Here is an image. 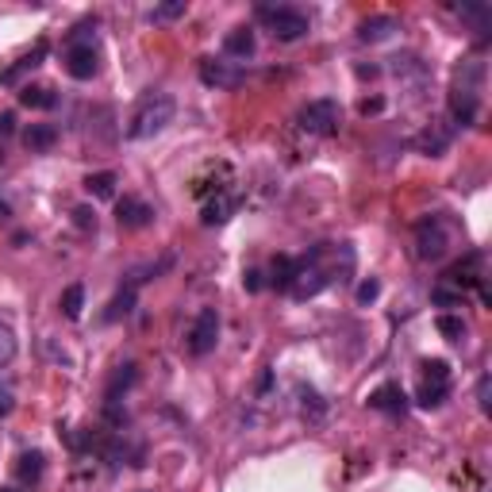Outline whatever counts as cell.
<instances>
[{
    "instance_id": "cell-1",
    "label": "cell",
    "mask_w": 492,
    "mask_h": 492,
    "mask_svg": "<svg viewBox=\"0 0 492 492\" xmlns=\"http://www.w3.org/2000/svg\"><path fill=\"white\" fill-rule=\"evenodd\" d=\"M481 89H485V62L470 55L458 62L454 89H450V120L458 127H473L481 115Z\"/></svg>"
},
{
    "instance_id": "cell-2",
    "label": "cell",
    "mask_w": 492,
    "mask_h": 492,
    "mask_svg": "<svg viewBox=\"0 0 492 492\" xmlns=\"http://www.w3.org/2000/svg\"><path fill=\"white\" fill-rule=\"evenodd\" d=\"M174 115H177V100L170 93H147L135 105L131 120H127V139L147 142L154 135H162L165 127L174 123Z\"/></svg>"
},
{
    "instance_id": "cell-3",
    "label": "cell",
    "mask_w": 492,
    "mask_h": 492,
    "mask_svg": "<svg viewBox=\"0 0 492 492\" xmlns=\"http://www.w3.org/2000/svg\"><path fill=\"white\" fill-rule=\"evenodd\" d=\"M97 23H81V28H73L70 38H66V73L73 81H93L97 70H100V47H97Z\"/></svg>"
},
{
    "instance_id": "cell-4",
    "label": "cell",
    "mask_w": 492,
    "mask_h": 492,
    "mask_svg": "<svg viewBox=\"0 0 492 492\" xmlns=\"http://www.w3.org/2000/svg\"><path fill=\"white\" fill-rule=\"evenodd\" d=\"M254 16L269 35L281 38V43H296V38H304L308 31H312L308 12H301L296 4H258Z\"/></svg>"
},
{
    "instance_id": "cell-5",
    "label": "cell",
    "mask_w": 492,
    "mask_h": 492,
    "mask_svg": "<svg viewBox=\"0 0 492 492\" xmlns=\"http://www.w3.org/2000/svg\"><path fill=\"white\" fill-rule=\"evenodd\" d=\"M454 246V227L443 216H427L416 224V254L423 262H443Z\"/></svg>"
},
{
    "instance_id": "cell-6",
    "label": "cell",
    "mask_w": 492,
    "mask_h": 492,
    "mask_svg": "<svg viewBox=\"0 0 492 492\" xmlns=\"http://www.w3.org/2000/svg\"><path fill=\"white\" fill-rule=\"evenodd\" d=\"M296 123H301V131L308 135H319V139H327L339 131V123H343V108L335 105V100H308V105L296 112Z\"/></svg>"
},
{
    "instance_id": "cell-7",
    "label": "cell",
    "mask_w": 492,
    "mask_h": 492,
    "mask_svg": "<svg viewBox=\"0 0 492 492\" xmlns=\"http://www.w3.org/2000/svg\"><path fill=\"white\" fill-rule=\"evenodd\" d=\"M420 388H416V404L420 408H438L450 396V366L446 361H423L420 366Z\"/></svg>"
},
{
    "instance_id": "cell-8",
    "label": "cell",
    "mask_w": 492,
    "mask_h": 492,
    "mask_svg": "<svg viewBox=\"0 0 492 492\" xmlns=\"http://www.w3.org/2000/svg\"><path fill=\"white\" fill-rule=\"evenodd\" d=\"M219 343V312L216 308H200L197 319H192V327L185 335V346L192 358H208Z\"/></svg>"
},
{
    "instance_id": "cell-9",
    "label": "cell",
    "mask_w": 492,
    "mask_h": 492,
    "mask_svg": "<svg viewBox=\"0 0 492 492\" xmlns=\"http://www.w3.org/2000/svg\"><path fill=\"white\" fill-rule=\"evenodd\" d=\"M200 81L208 89H224V93H235L246 81V70L235 66L227 58H200Z\"/></svg>"
},
{
    "instance_id": "cell-10",
    "label": "cell",
    "mask_w": 492,
    "mask_h": 492,
    "mask_svg": "<svg viewBox=\"0 0 492 492\" xmlns=\"http://www.w3.org/2000/svg\"><path fill=\"white\" fill-rule=\"evenodd\" d=\"M450 139H454V123L435 120V123H427L423 131L416 135V150H420V154H431V158H438V154H446Z\"/></svg>"
},
{
    "instance_id": "cell-11",
    "label": "cell",
    "mask_w": 492,
    "mask_h": 492,
    "mask_svg": "<svg viewBox=\"0 0 492 492\" xmlns=\"http://www.w3.org/2000/svg\"><path fill=\"white\" fill-rule=\"evenodd\" d=\"M254 50H258V38L250 28H231L224 35V58L235 62V66H242L246 58H254Z\"/></svg>"
},
{
    "instance_id": "cell-12",
    "label": "cell",
    "mask_w": 492,
    "mask_h": 492,
    "mask_svg": "<svg viewBox=\"0 0 492 492\" xmlns=\"http://www.w3.org/2000/svg\"><path fill=\"white\" fill-rule=\"evenodd\" d=\"M235 216V197L231 192H212V197L200 200V224L204 227H219Z\"/></svg>"
},
{
    "instance_id": "cell-13",
    "label": "cell",
    "mask_w": 492,
    "mask_h": 492,
    "mask_svg": "<svg viewBox=\"0 0 492 492\" xmlns=\"http://www.w3.org/2000/svg\"><path fill=\"white\" fill-rule=\"evenodd\" d=\"M115 219H120V227L139 231V227H147L154 219V208L147 200H139V197H123L120 204H115Z\"/></svg>"
},
{
    "instance_id": "cell-14",
    "label": "cell",
    "mask_w": 492,
    "mask_h": 492,
    "mask_svg": "<svg viewBox=\"0 0 492 492\" xmlns=\"http://www.w3.org/2000/svg\"><path fill=\"white\" fill-rule=\"evenodd\" d=\"M369 408H377V411H385V416H404L408 411V396L400 393V385H381V388H373L369 393Z\"/></svg>"
},
{
    "instance_id": "cell-15",
    "label": "cell",
    "mask_w": 492,
    "mask_h": 492,
    "mask_svg": "<svg viewBox=\"0 0 492 492\" xmlns=\"http://www.w3.org/2000/svg\"><path fill=\"white\" fill-rule=\"evenodd\" d=\"M55 142H58V127L55 123H31L28 131H23V147H28L31 154L55 150Z\"/></svg>"
},
{
    "instance_id": "cell-16",
    "label": "cell",
    "mask_w": 492,
    "mask_h": 492,
    "mask_svg": "<svg viewBox=\"0 0 492 492\" xmlns=\"http://www.w3.org/2000/svg\"><path fill=\"white\" fill-rule=\"evenodd\" d=\"M454 12H458L465 23H470L477 35H488V31H492V8L481 4V0H465V4H458Z\"/></svg>"
},
{
    "instance_id": "cell-17",
    "label": "cell",
    "mask_w": 492,
    "mask_h": 492,
    "mask_svg": "<svg viewBox=\"0 0 492 492\" xmlns=\"http://www.w3.org/2000/svg\"><path fill=\"white\" fill-rule=\"evenodd\" d=\"M393 31H396L393 16H369V20H361L358 38H361V43H381V38H388Z\"/></svg>"
},
{
    "instance_id": "cell-18",
    "label": "cell",
    "mask_w": 492,
    "mask_h": 492,
    "mask_svg": "<svg viewBox=\"0 0 492 492\" xmlns=\"http://www.w3.org/2000/svg\"><path fill=\"white\" fill-rule=\"evenodd\" d=\"M20 105L47 112V108L58 105V97H55V89H47V85H23V89H20Z\"/></svg>"
},
{
    "instance_id": "cell-19",
    "label": "cell",
    "mask_w": 492,
    "mask_h": 492,
    "mask_svg": "<svg viewBox=\"0 0 492 492\" xmlns=\"http://www.w3.org/2000/svg\"><path fill=\"white\" fill-rule=\"evenodd\" d=\"M47 458H43V450H23V454H20V462H16V477H20V481H38V477H43V470H47V465H43Z\"/></svg>"
},
{
    "instance_id": "cell-20",
    "label": "cell",
    "mask_w": 492,
    "mask_h": 492,
    "mask_svg": "<svg viewBox=\"0 0 492 492\" xmlns=\"http://www.w3.org/2000/svg\"><path fill=\"white\" fill-rule=\"evenodd\" d=\"M393 73L400 77V81H416V85L427 81V66H423L416 55H400V58H393Z\"/></svg>"
},
{
    "instance_id": "cell-21",
    "label": "cell",
    "mask_w": 492,
    "mask_h": 492,
    "mask_svg": "<svg viewBox=\"0 0 492 492\" xmlns=\"http://www.w3.org/2000/svg\"><path fill=\"white\" fill-rule=\"evenodd\" d=\"M135 296H139V289H123L112 296V304H108V312H105V323H115V319H127L135 312Z\"/></svg>"
},
{
    "instance_id": "cell-22",
    "label": "cell",
    "mask_w": 492,
    "mask_h": 492,
    "mask_svg": "<svg viewBox=\"0 0 492 492\" xmlns=\"http://www.w3.org/2000/svg\"><path fill=\"white\" fill-rule=\"evenodd\" d=\"M115 177L112 170H100V174H89L85 177V189H89V197H97V200H112L115 197Z\"/></svg>"
},
{
    "instance_id": "cell-23",
    "label": "cell",
    "mask_w": 492,
    "mask_h": 492,
    "mask_svg": "<svg viewBox=\"0 0 492 492\" xmlns=\"http://www.w3.org/2000/svg\"><path fill=\"white\" fill-rule=\"evenodd\" d=\"M139 381V369L131 366V361H127V366H120V373H115V377H112V385H108V393H105V400H108V408L115 404V400H120V388H123V393H127V388H131Z\"/></svg>"
},
{
    "instance_id": "cell-24",
    "label": "cell",
    "mask_w": 492,
    "mask_h": 492,
    "mask_svg": "<svg viewBox=\"0 0 492 492\" xmlns=\"http://www.w3.org/2000/svg\"><path fill=\"white\" fill-rule=\"evenodd\" d=\"M81 312H85V284H70V289L62 293V316L81 319Z\"/></svg>"
},
{
    "instance_id": "cell-25",
    "label": "cell",
    "mask_w": 492,
    "mask_h": 492,
    "mask_svg": "<svg viewBox=\"0 0 492 492\" xmlns=\"http://www.w3.org/2000/svg\"><path fill=\"white\" fill-rule=\"evenodd\" d=\"M12 358H16V331L8 319H0V366H8Z\"/></svg>"
},
{
    "instance_id": "cell-26",
    "label": "cell",
    "mask_w": 492,
    "mask_h": 492,
    "mask_svg": "<svg viewBox=\"0 0 492 492\" xmlns=\"http://www.w3.org/2000/svg\"><path fill=\"white\" fill-rule=\"evenodd\" d=\"M43 58H47V43H35V50H31V55H28V58H20V66L4 73V81H16V77H20L23 70H35Z\"/></svg>"
},
{
    "instance_id": "cell-27",
    "label": "cell",
    "mask_w": 492,
    "mask_h": 492,
    "mask_svg": "<svg viewBox=\"0 0 492 492\" xmlns=\"http://www.w3.org/2000/svg\"><path fill=\"white\" fill-rule=\"evenodd\" d=\"M293 274H296V258H277V262H274V284L281 293H289Z\"/></svg>"
},
{
    "instance_id": "cell-28",
    "label": "cell",
    "mask_w": 492,
    "mask_h": 492,
    "mask_svg": "<svg viewBox=\"0 0 492 492\" xmlns=\"http://www.w3.org/2000/svg\"><path fill=\"white\" fill-rule=\"evenodd\" d=\"M185 12H189L185 0H170V4H158V8H154L150 20H154V23H170V20H177V16H185Z\"/></svg>"
},
{
    "instance_id": "cell-29",
    "label": "cell",
    "mask_w": 492,
    "mask_h": 492,
    "mask_svg": "<svg viewBox=\"0 0 492 492\" xmlns=\"http://www.w3.org/2000/svg\"><path fill=\"white\" fill-rule=\"evenodd\" d=\"M438 331H443L450 343H458V339H465V319L462 316H438Z\"/></svg>"
},
{
    "instance_id": "cell-30",
    "label": "cell",
    "mask_w": 492,
    "mask_h": 492,
    "mask_svg": "<svg viewBox=\"0 0 492 492\" xmlns=\"http://www.w3.org/2000/svg\"><path fill=\"white\" fill-rule=\"evenodd\" d=\"M73 227L77 231H97V212L89 208V204H77V208H73Z\"/></svg>"
},
{
    "instance_id": "cell-31",
    "label": "cell",
    "mask_w": 492,
    "mask_h": 492,
    "mask_svg": "<svg viewBox=\"0 0 492 492\" xmlns=\"http://www.w3.org/2000/svg\"><path fill=\"white\" fill-rule=\"evenodd\" d=\"M377 296H381V281L377 277H369V281L358 284V304H373Z\"/></svg>"
},
{
    "instance_id": "cell-32",
    "label": "cell",
    "mask_w": 492,
    "mask_h": 492,
    "mask_svg": "<svg viewBox=\"0 0 492 492\" xmlns=\"http://www.w3.org/2000/svg\"><path fill=\"white\" fill-rule=\"evenodd\" d=\"M301 400H304V411L312 408V423L323 420V400H319V393H312V388H301Z\"/></svg>"
},
{
    "instance_id": "cell-33",
    "label": "cell",
    "mask_w": 492,
    "mask_h": 492,
    "mask_svg": "<svg viewBox=\"0 0 492 492\" xmlns=\"http://www.w3.org/2000/svg\"><path fill=\"white\" fill-rule=\"evenodd\" d=\"M12 408H16V393L8 381H0V416H12Z\"/></svg>"
},
{
    "instance_id": "cell-34",
    "label": "cell",
    "mask_w": 492,
    "mask_h": 492,
    "mask_svg": "<svg viewBox=\"0 0 492 492\" xmlns=\"http://www.w3.org/2000/svg\"><path fill=\"white\" fill-rule=\"evenodd\" d=\"M477 404H481V411L492 408V400H488V373H481V381H477Z\"/></svg>"
},
{
    "instance_id": "cell-35",
    "label": "cell",
    "mask_w": 492,
    "mask_h": 492,
    "mask_svg": "<svg viewBox=\"0 0 492 492\" xmlns=\"http://www.w3.org/2000/svg\"><path fill=\"white\" fill-rule=\"evenodd\" d=\"M16 131V112H0V139Z\"/></svg>"
},
{
    "instance_id": "cell-36",
    "label": "cell",
    "mask_w": 492,
    "mask_h": 492,
    "mask_svg": "<svg viewBox=\"0 0 492 492\" xmlns=\"http://www.w3.org/2000/svg\"><path fill=\"white\" fill-rule=\"evenodd\" d=\"M246 289H250V293H258V289H262V274H258V269H246Z\"/></svg>"
},
{
    "instance_id": "cell-37",
    "label": "cell",
    "mask_w": 492,
    "mask_h": 492,
    "mask_svg": "<svg viewBox=\"0 0 492 492\" xmlns=\"http://www.w3.org/2000/svg\"><path fill=\"white\" fill-rule=\"evenodd\" d=\"M361 112H366V115H369V112H381V100H366V105H361Z\"/></svg>"
},
{
    "instance_id": "cell-38",
    "label": "cell",
    "mask_w": 492,
    "mask_h": 492,
    "mask_svg": "<svg viewBox=\"0 0 492 492\" xmlns=\"http://www.w3.org/2000/svg\"><path fill=\"white\" fill-rule=\"evenodd\" d=\"M4 219H8V204H0V224H4Z\"/></svg>"
},
{
    "instance_id": "cell-39",
    "label": "cell",
    "mask_w": 492,
    "mask_h": 492,
    "mask_svg": "<svg viewBox=\"0 0 492 492\" xmlns=\"http://www.w3.org/2000/svg\"><path fill=\"white\" fill-rule=\"evenodd\" d=\"M0 492H16V488H0Z\"/></svg>"
}]
</instances>
